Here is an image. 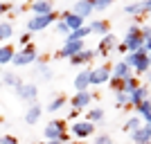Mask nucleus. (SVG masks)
Returning a JSON list of instances; mask_svg holds the SVG:
<instances>
[{"mask_svg":"<svg viewBox=\"0 0 151 144\" xmlns=\"http://www.w3.org/2000/svg\"><path fill=\"white\" fill-rule=\"evenodd\" d=\"M43 135H45V140H47V142H57V140H61V142L68 144V131H65V124H63V122H59V119H52L50 124L45 126Z\"/></svg>","mask_w":151,"mask_h":144,"instance_id":"1","label":"nucleus"},{"mask_svg":"<svg viewBox=\"0 0 151 144\" xmlns=\"http://www.w3.org/2000/svg\"><path fill=\"white\" fill-rule=\"evenodd\" d=\"M54 20H57V11L47 14V16H34V18L27 23V34H34V32L45 29V27L50 25V23H54Z\"/></svg>","mask_w":151,"mask_h":144,"instance_id":"2","label":"nucleus"},{"mask_svg":"<svg viewBox=\"0 0 151 144\" xmlns=\"http://www.w3.org/2000/svg\"><path fill=\"white\" fill-rule=\"evenodd\" d=\"M83 50H86V47H83V41H70V38H65L61 52H59V57L61 59H75L77 54L83 52Z\"/></svg>","mask_w":151,"mask_h":144,"instance_id":"3","label":"nucleus"},{"mask_svg":"<svg viewBox=\"0 0 151 144\" xmlns=\"http://www.w3.org/2000/svg\"><path fill=\"white\" fill-rule=\"evenodd\" d=\"M38 57V52L34 45H27V47H23L20 52H16V57H14V65H29V63H34V59Z\"/></svg>","mask_w":151,"mask_h":144,"instance_id":"4","label":"nucleus"},{"mask_svg":"<svg viewBox=\"0 0 151 144\" xmlns=\"http://www.w3.org/2000/svg\"><path fill=\"white\" fill-rule=\"evenodd\" d=\"M93 131H95V124H90V122H72L70 124V133L75 135L77 140H86L88 135H93Z\"/></svg>","mask_w":151,"mask_h":144,"instance_id":"5","label":"nucleus"},{"mask_svg":"<svg viewBox=\"0 0 151 144\" xmlns=\"http://www.w3.org/2000/svg\"><path fill=\"white\" fill-rule=\"evenodd\" d=\"M16 95H18L23 101H27V104H36V97H38V88L34 86V83H20L18 88H16Z\"/></svg>","mask_w":151,"mask_h":144,"instance_id":"6","label":"nucleus"},{"mask_svg":"<svg viewBox=\"0 0 151 144\" xmlns=\"http://www.w3.org/2000/svg\"><path fill=\"white\" fill-rule=\"evenodd\" d=\"M129 77H133L131 75V68H129L124 61H117L113 65V70H111V79H113V81H126Z\"/></svg>","mask_w":151,"mask_h":144,"instance_id":"7","label":"nucleus"},{"mask_svg":"<svg viewBox=\"0 0 151 144\" xmlns=\"http://www.w3.org/2000/svg\"><path fill=\"white\" fill-rule=\"evenodd\" d=\"M117 36L115 34H106V36H101V41H99V47H97V54H101V57H106L108 52L113 50V47H117Z\"/></svg>","mask_w":151,"mask_h":144,"instance_id":"8","label":"nucleus"},{"mask_svg":"<svg viewBox=\"0 0 151 144\" xmlns=\"http://www.w3.org/2000/svg\"><path fill=\"white\" fill-rule=\"evenodd\" d=\"M90 83H93V70H83V72H79V75H77V79H75L77 92H86Z\"/></svg>","mask_w":151,"mask_h":144,"instance_id":"9","label":"nucleus"},{"mask_svg":"<svg viewBox=\"0 0 151 144\" xmlns=\"http://www.w3.org/2000/svg\"><path fill=\"white\" fill-rule=\"evenodd\" d=\"M93 11H95V7H93V0H79V2H75V5H72V14L81 16L83 20L88 18V16H90Z\"/></svg>","mask_w":151,"mask_h":144,"instance_id":"10","label":"nucleus"},{"mask_svg":"<svg viewBox=\"0 0 151 144\" xmlns=\"http://www.w3.org/2000/svg\"><path fill=\"white\" fill-rule=\"evenodd\" d=\"M104 83H111V68L108 65L93 70V86H104Z\"/></svg>","mask_w":151,"mask_h":144,"instance_id":"11","label":"nucleus"},{"mask_svg":"<svg viewBox=\"0 0 151 144\" xmlns=\"http://www.w3.org/2000/svg\"><path fill=\"white\" fill-rule=\"evenodd\" d=\"M93 101V95L86 90V92H77L72 99H70V106L75 108V110H81V108H88V104Z\"/></svg>","mask_w":151,"mask_h":144,"instance_id":"12","label":"nucleus"},{"mask_svg":"<svg viewBox=\"0 0 151 144\" xmlns=\"http://www.w3.org/2000/svg\"><path fill=\"white\" fill-rule=\"evenodd\" d=\"M63 23L70 27V32H77V29H81V27H86L83 25V18L81 16H77V14H72V11H63Z\"/></svg>","mask_w":151,"mask_h":144,"instance_id":"13","label":"nucleus"},{"mask_svg":"<svg viewBox=\"0 0 151 144\" xmlns=\"http://www.w3.org/2000/svg\"><path fill=\"white\" fill-rule=\"evenodd\" d=\"M131 140L135 144H145V142H151V126L149 124H142L135 133H131Z\"/></svg>","mask_w":151,"mask_h":144,"instance_id":"14","label":"nucleus"},{"mask_svg":"<svg viewBox=\"0 0 151 144\" xmlns=\"http://www.w3.org/2000/svg\"><path fill=\"white\" fill-rule=\"evenodd\" d=\"M29 9L34 11V16H47V14H54L52 2H47V0H36V2H32Z\"/></svg>","mask_w":151,"mask_h":144,"instance_id":"15","label":"nucleus"},{"mask_svg":"<svg viewBox=\"0 0 151 144\" xmlns=\"http://www.w3.org/2000/svg\"><path fill=\"white\" fill-rule=\"evenodd\" d=\"M124 45L129 52H140L145 47V38L140 36V34H133V36H126L124 34Z\"/></svg>","mask_w":151,"mask_h":144,"instance_id":"16","label":"nucleus"},{"mask_svg":"<svg viewBox=\"0 0 151 144\" xmlns=\"http://www.w3.org/2000/svg\"><path fill=\"white\" fill-rule=\"evenodd\" d=\"M147 99H149V88H147V86H140L138 90L131 95V106L138 108L140 104H142V101H147Z\"/></svg>","mask_w":151,"mask_h":144,"instance_id":"17","label":"nucleus"},{"mask_svg":"<svg viewBox=\"0 0 151 144\" xmlns=\"http://www.w3.org/2000/svg\"><path fill=\"white\" fill-rule=\"evenodd\" d=\"M41 113H43V108L38 106V104L29 106V108H27V113H25V122H27L29 126H32V124H36L38 119H41Z\"/></svg>","mask_w":151,"mask_h":144,"instance_id":"18","label":"nucleus"},{"mask_svg":"<svg viewBox=\"0 0 151 144\" xmlns=\"http://www.w3.org/2000/svg\"><path fill=\"white\" fill-rule=\"evenodd\" d=\"M95 54H97L95 50H83V52H79L75 59H70V63H72V65H83V63H90Z\"/></svg>","mask_w":151,"mask_h":144,"instance_id":"19","label":"nucleus"},{"mask_svg":"<svg viewBox=\"0 0 151 144\" xmlns=\"http://www.w3.org/2000/svg\"><path fill=\"white\" fill-rule=\"evenodd\" d=\"M14 57H16V52H14L12 45H0V65L14 63Z\"/></svg>","mask_w":151,"mask_h":144,"instance_id":"20","label":"nucleus"},{"mask_svg":"<svg viewBox=\"0 0 151 144\" xmlns=\"http://www.w3.org/2000/svg\"><path fill=\"white\" fill-rule=\"evenodd\" d=\"M90 32L101 34V36L111 34V32H108V23H106V20H93V23H90Z\"/></svg>","mask_w":151,"mask_h":144,"instance_id":"21","label":"nucleus"},{"mask_svg":"<svg viewBox=\"0 0 151 144\" xmlns=\"http://www.w3.org/2000/svg\"><path fill=\"white\" fill-rule=\"evenodd\" d=\"M138 88H140V81H138V79H135V77H129V79H126V81L122 83V90H124V92L129 95V97H131V95L135 92Z\"/></svg>","mask_w":151,"mask_h":144,"instance_id":"22","label":"nucleus"},{"mask_svg":"<svg viewBox=\"0 0 151 144\" xmlns=\"http://www.w3.org/2000/svg\"><path fill=\"white\" fill-rule=\"evenodd\" d=\"M88 34H93V32H90V25H86V27H81V29H77V32H70L65 38H70V41H83Z\"/></svg>","mask_w":151,"mask_h":144,"instance_id":"23","label":"nucleus"},{"mask_svg":"<svg viewBox=\"0 0 151 144\" xmlns=\"http://www.w3.org/2000/svg\"><path fill=\"white\" fill-rule=\"evenodd\" d=\"M63 106H65V97H63V95H57L54 99H50V104H47V110H50V113H57V110H61Z\"/></svg>","mask_w":151,"mask_h":144,"instance_id":"24","label":"nucleus"},{"mask_svg":"<svg viewBox=\"0 0 151 144\" xmlns=\"http://www.w3.org/2000/svg\"><path fill=\"white\" fill-rule=\"evenodd\" d=\"M140 126H142V119H140V117H131V119H126V122H124V128H122V131H124V133H135Z\"/></svg>","mask_w":151,"mask_h":144,"instance_id":"25","label":"nucleus"},{"mask_svg":"<svg viewBox=\"0 0 151 144\" xmlns=\"http://www.w3.org/2000/svg\"><path fill=\"white\" fill-rule=\"evenodd\" d=\"M0 79H2V83H5V86H12V88H18L20 83H23L18 77L14 75V72H5V75L0 77Z\"/></svg>","mask_w":151,"mask_h":144,"instance_id":"26","label":"nucleus"},{"mask_svg":"<svg viewBox=\"0 0 151 144\" xmlns=\"http://www.w3.org/2000/svg\"><path fill=\"white\" fill-rule=\"evenodd\" d=\"M104 119V110L101 108H93V110H88V117H86V122H90V124H97V122H101Z\"/></svg>","mask_w":151,"mask_h":144,"instance_id":"27","label":"nucleus"},{"mask_svg":"<svg viewBox=\"0 0 151 144\" xmlns=\"http://www.w3.org/2000/svg\"><path fill=\"white\" fill-rule=\"evenodd\" d=\"M14 34V27L9 23H0V41H9Z\"/></svg>","mask_w":151,"mask_h":144,"instance_id":"28","label":"nucleus"},{"mask_svg":"<svg viewBox=\"0 0 151 144\" xmlns=\"http://www.w3.org/2000/svg\"><path fill=\"white\" fill-rule=\"evenodd\" d=\"M124 14H129V16L145 14V11H142V2H131V5H126V7H124Z\"/></svg>","mask_w":151,"mask_h":144,"instance_id":"29","label":"nucleus"},{"mask_svg":"<svg viewBox=\"0 0 151 144\" xmlns=\"http://www.w3.org/2000/svg\"><path fill=\"white\" fill-rule=\"evenodd\" d=\"M115 104H117V106H126V104H131V97H129L124 90H117V92H115Z\"/></svg>","mask_w":151,"mask_h":144,"instance_id":"30","label":"nucleus"},{"mask_svg":"<svg viewBox=\"0 0 151 144\" xmlns=\"http://www.w3.org/2000/svg\"><path fill=\"white\" fill-rule=\"evenodd\" d=\"M135 110L140 113V117H149V115H151V99L142 101V104H140V106L135 108Z\"/></svg>","mask_w":151,"mask_h":144,"instance_id":"31","label":"nucleus"},{"mask_svg":"<svg viewBox=\"0 0 151 144\" xmlns=\"http://www.w3.org/2000/svg\"><path fill=\"white\" fill-rule=\"evenodd\" d=\"M111 5H113L111 0H93V7L97 9V11H106Z\"/></svg>","mask_w":151,"mask_h":144,"instance_id":"32","label":"nucleus"},{"mask_svg":"<svg viewBox=\"0 0 151 144\" xmlns=\"http://www.w3.org/2000/svg\"><path fill=\"white\" fill-rule=\"evenodd\" d=\"M93 144H113V140H111V135H108V133H101V135H97V138H95Z\"/></svg>","mask_w":151,"mask_h":144,"instance_id":"33","label":"nucleus"},{"mask_svg":"<svg viewBox=\"0 0 151 144\" xmlns=\"http://www.w3.org/2000/svg\"><path fill=\"white\" fill-rule=\"evenodd\" d=\"M38 72H41V79H50V77H52V70L47 68L45 63H41V65H38Z\"/></svg>","mask_w":151,"mask_h":144,"instance_id":"34","label":"nucleus"},{"mask_svg":"<svg viewBox=\"0 0 151 144\" xmlns=\"http://www.w3.org/2000/svg\"><path fill=\"white\" fill-rule=\"evenodd\" d=\"M0 144H18V140L14 135H0Z\"/></svg>","mask_w":151,"mask_h":144,"instance_id":"35","label":"nucleus"},{"mask_svg":"<svg viewBox=\"0 0 151 144\" xmlns=\"http://www.w3.org/2000/svg\"><path fill=\"white\" fill-rule=\"evenodd\" d=\"M140 36L145 38V41H149V38H151V25H142V29H140Z\"/></svg>","mask_w":151,"mask_h":144,"instance_id":"36","label":"nucleus"},{"mask_svg":"<svg viewBox=\"0 0 151 144\" xmlns=\"http://www.w3.org/2000/svg\"><path fill=\"white\" fill-rule=\"evenodd\" d=\"M57 34H70V27L65 25L63 20H61V23H57Z\"/></svg>","mask_w":151,"mask_h":144,"instance_id":"37","label":"nucleus"},{"mask_svg":"<svg viewBox=\"0 0 151 144\" xmlns=\"http://www.w3.org/2000/svg\"><path fill=\"white\" fill-rule=\"evenodd\" d=\"M140 29H142V25H129V29H126V36H133V34H140Z\"/></svg>","mask_w":151,"mask_h":144,"instance_id":"38","label":"nucleus"},{"mask_svg":"<svg viewBox=\"0 0 151 144\" xmlns=\"http://www.w3.org/2000/svg\"><path fill=\"white\" fill-rule=\"evenodd\" d=\"M142 11H145V14H151V0H145V2H142Z\"/></svg>","mask_w":151,"mask_h":144,"instance_id":"39","label":"nucleus"},{"mask_svg":"<svg viewBox=\"0 0 151 144\" xmlns=\"http://www.w3.org/2000/svg\"><path fill=\"white\" fill-rule=\"evenodd\" d=\"M9 9H12V5H9V2H0V14L9 11Z\"/></svg>","mask_w":151,"mask_h":144,"instance_id":"40","label":"nucleus"},{"mask_svg":"<svg viewBox=\"0 0 151 144\" xmlns=\"http://www.w3.org/2000/svg\"><path fill=\"white\" fill-rule=\"evenodd\" d=\"M20 45H29V34H23V36H20Z\"/></svg>","mask_w":151,"mask_h":144,"instance_id":"41","label":"nucleus"},{"mask_svg":"<svg viewBox=\"0 0 151 144\" xmlns=\"http://www.w3.org/2000/svg\"><path fill=\"white\" fill-rule=\"evenodd\" d=\"M117 50H120V52H124V54H129V50H126V45H124V43H120V45H117Z\"/></svg>","mask_w":151,"mask_h":144,"instance_id":"42","label":"nucleus"},{"mask_svg":"<svg viewBox=\"0 0 151 144\" xmlns=\"http://www.w3.org/2000/svg\"><path fill=\"white\" fill-rule=\"evenodd\" d=\"M145 50L151 54V38H149V41H145Z\"/></svg>","mask_w":151,"mask_h":144,"instance_id":"43","label":"nucleus"},{"mask_svg":"<svg viewBox=\"0 0 151 144\" xmlns=\"http://www.w3.org/2000/svg\"><path fill=\"white\" fill-rule=\"evenodd\" d=\"M77 115H79V110H75V108H72V113H68V117H70V119H75Z\"/></svg>","mask_w":151,"mask_h":144,"instance_id":"44","label":"nucleus"},{"mask_svg":"<svg viewBox=\"0 0 151 144\" xmlns=\"http://www.w3.org/2000/svg\"><path fill=\"white\" fill-rule=\"evenodd\" d=\"M145 124H149V126H151V115H149V117H145Z\"/></svg>","mask_w":151,"mask_h":144,"instance_id":"45","label":"nucleus"},{"mask_svg":"<svg viewBox=\"0 0 151 144\" xmlns=\"http://www.w3.org/2000/svg\"><path fill=\"white\" fill-rule=\"evenodd\" d=\"M149 65H151V54H149Z\"/></svg>","mask_w":151,"mask_h":144,"instance_id":"46","label":"nucleus"},{"mask_svg":"<svg viewBox=\"0 0 151 144\" xmlns=\"http://www.w3.org/2000/svg\"><path fill=\"white\" fill-rule=\"evenodd\" d=\"M75 144H81V142H75Z\"/></svg>","mask_w":151,"mask_h":144,"instance_id":"47","label":"nucleus"},{"mask_svg":"<svg viewBox=\"0 0 151 144\" xmlns=\"http://www.w3.org/2000/svg\"><path fill=\"white\" fill-rule=\"evenodd\" d=\"M149 81H151V75H149Z\"/></svg>","mask_w":151,"mask_h":144,"instance_id":"48","label":"nucleus"},{"mask_svg":"<svg viewBox=\"0 0 151 144\" xmlns=\"http://www.w3.org/2000/svg\"><path fill=\"white\" fill-rule=\"evenodd\" d=\"M145 144H151V142H145Z\"/></svg>","mask_w":151,"mask_h":144,"instance_id":"49","label":"nucleus"},{"mask_svg":"<svg viewBox=\"0 0 151 144\" xmlns=\"http://www.w3.org/2000/svg\"><path fill=\"white\" fill-rule=\"evenodd\" d=\"M0 83H2V79H0Z\"/></svg>","mask_w":151,"mask_h":144,"instance_id":"50","label":"nucleus"}]
</instances>
